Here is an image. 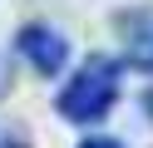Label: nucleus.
Returning a JSON list of instances; mask_svg holds the SVG:
<instances>
[{
	"label": "nucleus",
	"instance_id": "7ed1b4c3",
	"mask_svg": "<svg viewBox=\"0 0 153 148\" xmlns=\"http://www.w3.org/2000/svg\"><path fill=\"white\" fill-rule=\"evenodd\" d=\"M128 59L143 74H153V5L128 15Z\"/></svg>",
	"mask_w": 153,
	"mask_h": 148
},
{
	"label": "nucleus",
	"instance_id": "f257e3e1",
	"mask_svg": "<svg viewBox=\"0 0 153 148\" xmlns=\"http://www.w3.org/2000/svg\"><path fill=\"white\" fill-rule=\"evenodd\" d=\"M119 89H123V64L109 59V54H89L69 79H64L54 109H59L64 123H99V118L114 109Z\"/></svg>",
	"mask_w": 153,
	"mask_h": 148
},
{
	"label": "nucleus",
	"instance_id": "f03ea898",
	"mask_svg": "<svg viewBox=\"0 0 153 148\" xmlns=\"http://www.w3.org/2000/svg\"><path fill=\"white\" fill-rule=\"evenodd\" d=\"M15 49H20V59L35 69V74H45V79H54L64 64H69V39H64L54 25H25L20 35H15Z\"/></svg>",
	"mask_w": 153,
	"mask_h": 148
},
{
	"label": "nucleus",
	"instance_id": "423d86ee",
	"mask_svg": "<svg viewBox=\"0 0 153 148\" xmlns=\"http://www.w3.org/2000/svg\"><path fill=\"white\" fill-rule=\"evenodd\" d=\"M148 109H153V99H148Z\"/></svg>",
	"mask_w": 153,
	"mask_h": 148
},
{
	"label": "nucleus",
	"instance_id": "20e7f679",
	"mask_svg": "<svg viewBox=\"0 0 153 148\" xmlns=\"http://www.w3.org/2000/svg\"><path fill=\"white\" fill-rule=\"evenodd\" d=\"M0 148H30V138H25L20 128H10V123H0Z\"/></svg>",
	"mask_w": 153,
	"mask_h": 148
},
{
	"label": "nucleus",
	"instance_id": "39448f33",
	"mask_svg": "<svg viewBox=\"0 0 153 148\" xmlns=\"http://www.w3.org/2000/svg\"><path fill=\"white\" fill-rule=\"evenodd\" d=\"M79 148H123V143H119V138H84Z\"/></svg>",
	"mask_w": 153,
	"mask_h": 148
}]
</instances>
